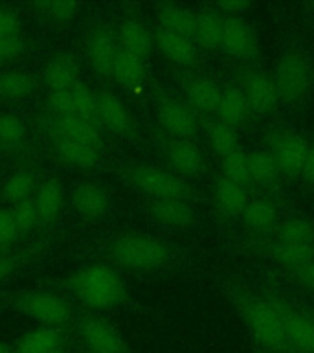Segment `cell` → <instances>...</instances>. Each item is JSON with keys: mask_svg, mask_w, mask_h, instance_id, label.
I'll return each mask as SVG.
<instances>
[{"mask_svg": "<svg viewBox=\"0 0 314 353\" xmlns=\"http://www.w3.org/2000/svg\"><path fill=\"white\" fill-rule=\"evenodd\" d=\"M242 221L250 230L258 232V234H266V232L275 230L280 225V210L270 199H250L247 208L242 212Z\"/></svg>", "mask_w": 314, "mask_h": 353, "instance_id": "44dd1931", "label": "cell"}, {"mask_svg": "<svg viewBox=\"0 0 314 353\" xmlns=\"http://www.w3.org/2000/svg\"><path fill=\"white\" fill-rule=\"evenodd\" d=\"M132 186H136L140 192L147 193L153 199H178L187 201L189 188L184 179L167 170L156 168V165L138 164L127 173Z\"/></svg>", "mask_w": 314, "mask_h": 353, "instance_id": "5b68a950", "label": "cell"}, {"mask_svg": "<svg viewBox=\"0 0 314 353\" xmlns=\"http://www.w3.org/2000/svg\"><path fill=\"white\" fill-rule=\"evenodd\" d=\"M275 239L294 245H311L314 247V225L302 217H289L280 221L275 228Z\"/></svg>", "mask_w": 314, "mask_h": 353, "instance_id": "836d02e7", "label": "cell"}, {"mask_svg": "<svg viewBox=\"0 0 314 353\" xmlns=\"http://www.w3.org/2000/svg\"><path fill=\"white\" fill-rule=\"evenodd\" d=\"M33 203L41 215V223H52L57 219L63 208V184L57 179H46L35 192Z\"/></svg>", "mask_w": 314, "mask_h": 353, "instance_id": "4316f807", "label": "cell"}, {"mask_svg": "<svg viewBox=\"0 0 314 353\" xmlns=\"http://www.w3.org/2000/svg\"><path fill=\"white\" fill-rule=\"evenodd\" d=\"M37 79L22 70H8L0 74V96L10 99L26 98L35 92Z\"/></svg>", "mask_w": 314, "mask_h": 353, "instance_id": "e575fe53", "label": "cell"}, {"mask_svg": "<svg viewBox=\"0 0 314 353\" xmlns=\"http://www.w3.org/2000/svg\"><path fill=\"white\" fill-rule=\"evenodd\" d=\"M187 105L202 114H215L220 99V88L209 77L193 76L184 85Z\"/></svg>", "mask_w": 314, "mask_h": 353, "instance_id": "e0dca14e", "label": "cell"}, {"mask_svg": "<svg viewBox=\"0 0 314 353\" xmlns=\"http://www.w3.org/2000/svg\"><path fill=\"white\" fill-rule=\"evenodd\" d=\"M26 137V125L17 114L0 116V143L15 145Z\"/></svg>", "mask_w": 314, "mask_h": 353, "instance_id": "ab89813d", "label": "cell"}, {"mask_svg": "<svg viewBox=\"0 0 314 353\" xmlns=\"http://www.w3.org/2000/svg\"><path fill=\"white\" fill-rule=\"evenodd\" d=\"M151 215L167 226H187L193 221V210L187 201L178 199H153Z\"/></svg>", "mask_w": 314, "mask_h": 353, "instance_id": "f1b7e54d", "label": "cell"}, {"mask_svg": "<svg viewBox=\"0 0 314 353\" xmlns=\"http://www.w3.org/2000/svg\"><path fill=\"white\" fill-rule=\"evenodd\" d=\"M286 346L300 353H314V319L281 305Z\"/></svg>", "mask_w": 314, "mask_h": 353, "instance_id": "4fadbf2b", "label": "cell"}, {"mask_svg": "<svg viewBox=\"0 0 314 353\" xmlns=\"http://www.w3.org/2000/svg\"><path fill=\"white\" fill-rule=\"evenodd\" d=\"M311 143L305 137L297 132H278L270 138L269 153L272 154L280 175L283 176H300L303 164L307 159Z\"/></svg>", "mask_w": 314, "mask_h": 353, "instance_id": "52a82bcc", "label": "cell"}, {"mask_svg": "<svg viewBox=\"0 0 314 353\" xmlns=\"http://www.w3.org/2000/svg\"><path fill=\"white\" fill-rule=\"evenodd\" d=\"M242 316L250 335L269 353H285L286 339L281 305L270 300L250 298L242 302Z\"/></svg>", "mask_w": 314, "mask_h": 353, "instance_id": "7a4b0ae2", "label": "cell"}, {"mask_svg": "<svg viewBox=\"0 0 314 353\" xmlns=\"http://www.w3.org/2000/svg\"><path fill=\"white\" fill-rule=\"evenodd\" d=\"M35 192H37V181L30 171H17L4 184L6 201L15 206L24 201H30Z\"/></svg>", "mask_w": 314, "mask_h": 353, "instance_id": "8d00e7d4", "label": "cell"}, {"mask_svg": "<svg viewBox=\"0 0 314 353\" xmlns=\"http://www.w3.org/2000/svg\"><path fill=\"white\" fill-rule=\"evenodd\" d=\"M272 258L286 269H297L307 261L314 259V247L311 245H294V243H283L274 239L270 245Z\"/></svg>", "mask_w": 314, "mask_h": 353, "instance_id": "d6a6232c", "label": "cell"}, {"mask_svg": "<svg viewBox=\"0 0 314 353\" xmlns=\"http://www.w3.org/2000/svg\"><path fill=\"white\" fill-rule=\"evenodd\" d=\"M252 114L250 105H248L244 94L237 85H228V87L220 88V99L217 105V120L224 121L226 125L237 127L244 125Z\"/></svg>", "mask_w": 314, "mask_h": 353, "instance_id": "2e32d148", "label": "cell"}, {"mask_svg": "<svg viewBox=\"0 0 314 353\" xmlns=\"http://www.w3.org/2000/svg\"><path fill=\"white\" fill-rule=\"evenodd\" d=\"M156 116H158L160 125L164 127L165 132H169L171 138L189 140L195 137L198 129L195 110L187 103L171 96L160 99L156 105Z\"/></svg>", "mask_w": 314, "mask_h": 353, "instance_id": "9c48e42d", "label": "cell"}, {"mask_svg": "<svg viewBox=\"0 0 314 353\" xmlns=\"http://www.w3.org/2000/svg\"><path fill=\"white\" fill-rule=\"evenodd\" d=\"M63 344V335L52 325H41L22 336L17 353H52Z\"/></svg>", "mask_w": 314, "mask_h": 353, "instance_id": "f546056e", "label": "cell"}, {"mask_svg": "<svg viewBox=\"0 0 314 353\" xmlns=\"http://www.w3.org/2000/svg\"><path fill=\"white\" fill-rule=\"evenodd\" d=\"M112 76L118 83L131 88H140L147 77L145 61L129 54L125 50H118L114 65H112Z\"/></svg>", "mask_w": 314, "mask_h": 353, "instance_id": "83f0119b", "label": "cell"}, {"mask_svg": "<svg viewBox=\"0 0 314 353\" xmlns=\"http://www.w3.org/2000/svg\"><path fill=\"white\" fill-rule=\"evenodd\" d=\"M35 10L46 19H52L55 22H66L77 15L79 6L74 2H37Z\"/></svg>", "mask_w": 314, "mask_h": 353, "instance_id": "60d3db41", "label": "cell"}, {"mask_svg": "<svg viewBox=\"0 0 314 353\" xmlns=\"http://www.w3.org/2000/svg\"><path fill=\"white\" fill-rule=\"evenodd\" d=\"M206 134H208L209 145L213 148V151L220 159L239 149V137H237L236 129L226 125L224 121L217 120V118L209 121L206 127Z\"/></svg>", "mask_w": 314, "mask_h": 353, "instance_id": "d590c367", "label": "cell"}, {"mask_svg": "<svg viewBox=\"0 0 314 353\" xmlns=\"http://www.w3.org/2000/svg\"><path fill=\"white\" fill-rule=\"evenodd\" d=\"M21 19L17 11L10 8H0V39L21 35Z\"/></svg>", "mask_w": 314, "mask_h": 353, "instance_id": "ee69618b", "label": "cell"}, {"mask_svg": "<svg viewBox=\"0 0 314 353\" xmlns=\"http://www.w3.org/2000/svg\"><path fill=\"white\" fill-rule=\"evenodd\" d=\"M70 291L77 300L94 309H112L125 300L127 289L118 272L103 265L77 270L70 278Z\"/></svg>", "mask_w": 314, "mask_h": 353, "instance_id": "6da1fadb", "label": "cell"}, {"mask_svg": "<svg viewBox=\"0 0 314 353\" xmlns=\"http://www.w3.org/2000/svg\"><path fill=\"white\" fill-rule=\"evenodd\" d=\"M72 203L83 217L99 219L109 210V195L105 192V188L96 182H83L74 190Z\"/></svg>", "mask_w": 314, "mask_h": 353, "instance_id": "ac0fdd59", "label": "cell"}, {"mask_svg": "<svg viewBox=\"0 0 314 353\" xmlns=\"http://www.w3.org/2000/svg\"><path fill=\"white\" fill-rule=\"evenodd\" d=\"M165 157L178 176H195L202 171V154L191 140L171 138L165 145Z\"/></svg>", "mask_w": 314, "mask_h": 353, "instance_id": "9a60e30c", "label": "cell"}, {"mask_svg": "<svg viewBox=\"0 0 314 353\" xmlns=\"http://www.w3.org/2000/svg\"><path fill=\"white\" fill-rule=\"evenodd\" d=\"M98 118L103 121V125L109 131L116 132V134L129 131V127H131V118H129L127 107L112 92L98 94Z\"/></svg>", "mask_w": 314, "mask_h": 353, "instance_id": "cb8c5ba5", "label": "cell"}, {"mask_svg": "<svg viewBox=\"0 0 314 353\" xmlns=\"http://www.w3.org/2000/svg\"><path fill=\"white\" fill-rule=\"evenodd\" d=\"M77 77H79V66L70 55H55L44 68V83L48 85L50 92L68 90L79 83Z\"/></svg>", "mask_w": 314, "mask_h": 353, "instance_id": "7402d4cb", "label": "cell"}, {"mask_svg": "<svg viewBox=\"0 0 314 353\" xmlns=\"http://www.w3.org/2000/svg\"><path fill=\"white\" fill-rule=\"evenodd\" d=\"M156 19H158L160 30L176 33V35L193 41V32H195V13L193 11L178 4H162L156 10Z\"/></svg>", "mask_w": 314, "mask_h": 353, "instance_id": "484cf974", "label": "cell"}, {"mask_svg": "<svg viewBox=\"0 0 314 353\" xmlns=\"http://www.w3.org/2000/svg\"><path fill=\"white\" fill-rule=\"evenodd\" d=\"M70 96L74 116L94 123V120L98 118V96L83 83H77L70 88Z\"/></svg>", "mask_w": 314, "mask_h": 353, "instance_id": "f35d334b", "label": "cell"}, {"mask_svg": "<svg viewBox=\"0 0 314 353\" xmlns=\"http://www.w3.org/2000/svg\"><path fill=\"white\" fill-rule=\"evenodd\" d=\"M248 165H250L252 182L258 186H274L281 176L272 154L266 149L250 151L248 153Z\"/></svg>", "mask_w": 314, "mask_h": 353, "instance_id": "1f68e13d", "label": "cell"}, {"mask_svg": "<svg viewBox=\"0 0 314 353\" xmlns=\"http://www.w3.org/2000/svg\"><path fill=\"white\" fill-rule=\"evenodd\" d=\"M213 201L215 206L222 212L224 215H242L247 208L248 192L247 188L239 186L236 182L228 181L224 176H220L219 181L215 182L213 188Z\"/></svg>", "mask_w": 314, "mask_h": 353, "instance_id": "603a6c76", "label": "cell"}, {"mask_svg": "<svg viewBox=\"0 0 314 353\" xmlns=\"http://www.w3.org/2000/svg\"><path fill=\"white\" fill-rule=\"evenodd\" d=\"M17 269V258L11 254H0V281H4L8 276L13 274Z\"/></svg>", "mask_w": 314, "mask_h": 353, "instance_id": "7dc6e473", "label": "cell"}, {"mask_svg": "<svg viewBox=\"0 0 314 353\" xmlns=\"http://www.w3.org/2000/svg\"><path fill=\"white\" fill-rule=\"evenodd\" d=\"M120 43L123 46L121 50L145 61L153 52L154 39L142 22L129 19L120 26Z\"/></svg>", "mask_w": 314, "mask_h": 353, "instance_id": "d4e9b609", "label": "cell"}, {"mask_svg": "<svg viewBox=\"0 0 314 353\" xmlns=\"http://www.w3.org/2000/svg\"><path fill=\"white\" fill-rule=\"evenodd\" d=\"M55 151L59 153L63 160H66L68 164L81 168V170H90L98 164V149L88 148L85 143L72 142V140H65V138L55 137Z\"/></svg>", "mask_w": 314, "mask_h": 353, "instance_id": "4dcf8cb0", "label": "cell"}, {"mask_svg": "<svg viewBox=\"0 0 314 353\" xmlns=\"http://www.w3.org/2000/svg\"><path fill=\"white\" fill-rule=\"evenodd\" d=\"M21 236V230L17 226V221L13 217V210H0V248H8L15 245Z\"/></svg>", "mask_w": 314, "mask_h": 353, "instance_id": "7bdbcfd3", "label": "cell"}, {"mask_svg": "<svg viewBox=\"0 0 314 353\" xmlns=\"http://www.w3.org/2000/svg\"><path fill=\"white\" fill-rule=\"evenodd\" d=\"M13 217H15L17 226H19L21 234L33 232L39 225H41V215H39L37 206L33 203V199L17 204L15 210H13Z\"/></svg>", "mask_w": 314, "mask_h": 353, "instance_id": "b9f144b4", "label": "cell"}, {"mask_svg": "<svg viewBox=\"0 0 314 353\" xmlns=\"http://www.w3.org/2000/svg\"><path fill=\"white\" fill-rule=\"evenodd\" d=\"M272 81L280 101L285 103L302 101L311 85V68L307 59L300 52H285L275 63Z\"/></svg>", "mask_w": 314, "mask_h": 353, "instance_id": "277c9868", "label": "cell"}, {"mask_svg": "<svg viewBox=\"0 0 314 353\" xmlns=\"http://www.w3.org/2000/svg\"><path fill=\"white\" fill-rule=\"evenodd\" d=\"M85 52H87L88 63L98 76H112V65H114L116 54H118V39L112 30L109 28L94 30L88 35Z\"/></svg>", "mask_w": 314, "mask_h": 353, "instance_id": "8fae6325", "label": "cell"}, {"mask_svg": "<svg viewBox=\"0 0 314 353\" xmlns=\"http://www.w3.org/2000/svg\"><path fill=\"white\" fill-rule=\"evenodd\" d=\"M52 353H66V352L63 350V347H59V350H55V352H52Z\"/></svg>", "mask_w": 314, "mask_h": 353, "instance_id": "f907efd6", "label": "cell"}, {"mask_svg": "<svg viewBox=\"0 0 314 353\" xmlns=\"http://www.w3.org/2000/svg\"><path fill=\"white\" fill-rule=\"evenodd\" d=\"M17 307L30 319L37 320L44 325L66 324L72 319V305L65 298L44 291L22 292L17 298Z\"/></svg>", "mask_w": 314, "mask_h": 353, "instance_id": "8992f818", "label": "cell"}, {"mask_svg": "<svg viewBox=\"0 0 314 353\" xmlns=\"http://www.w3.org/2000/svg\"><path fill=\"white\" fill-rule=\"evenodd\" d=\"M239 61H250L258 54V37L244 19H224L222 48Z\"/></svg>", "mask_w": 314, "mask_h": 353, "instance_id": "7c38bea8", "label": "cell"}, {"mask_svg": "<svg viewBox=\"0 0 314 353\" xmlns=\"http://www.w3.org/2000/svg\"><path fill=\"white\" fill-rule=\"evenodd\" d=\"M291 274L303 289L314 292V259L307 261L302 267H297V269L291 270Z\"/></svg>", "mask_w": 314, "mask_h": 353, "instance_id": "bcb514c9", "label": "cell"}, {"mask_svg": "<svg viewBox=\"0 0 314 353\" xmlns=\"http://www.w3.org/2000/svg\"><path fill=\"white\" fill-rule=\"evenodd\" d=\"M220 168H222V176L228 181L236 182L242 188L253 184L252 176H250V165H248V153H244L241 149L222 157Z\"/></svg>", "mask_w": 314, "mask_h": 353, "instance_id": "74e56055", "label": "cell"}, {"mask_svg": "<svg viewBox=\"0 0 314 353\" xmlns=\"http://www.w3.org/2000/svg\"><path fill=\"white\" fill-rule=\"evenodd\" d=\"M0 353H11V350L6 344H0Z\"/></svg>", "mask_w": 314, "mask_h": 353, "instance_id": "681fc988", "label": "cell"}, {"mask_svg": "<svg viewBox=\"0 0 314 353\" xmlns=\"http://www.w3.org/2000/svg\"><path fill=\"white\" fill-rule=\"evenodd\" d=\"M79 336L90 353H127L120 333L98 316H87L79 322Z\"/></svg>", "mask_w": 314, "mask_h": 353, "instance_id": "30bf717a", "label": "cell"}, {"mask_svg": "<svg viewBox=\"0 0 314 353\" xmlns=\"http://www.w3.org/2000/svg\"><path fill=\"white\" fill-rule=\"evenodd\" d=\"M112 261L131 270H154L167 263L169 248L165 243L142 234H127L109 245Z\"/></svg>", "mask_w": 314, "mask_h": 353, "instance_id": "3957f363", "label": "cell"}, {"mask_svg": "<svg viewBox=\"0 0 314 353\" xmlns=\"http://www.w3.org/2000/svg\"><path fill=\"white\" fill-rule=\"evenodd\" d=\"M300 176H302L303 181L314 186V143H311V148H308L307 159H305V164H303L302 175Z\"/></svg>", "mask_w": 314, "mask_h": 353, "instance_id": "c3c4849f", "label": "cell"}, {"mask_svg": "<svg viewBox=\"0 0 314 353\" xmlns=\"http://www.w3.org/2000/svg\"><path fill=\"white\" fill-rule=\"evenodd\" d=\"M54 131L55 137L85 143L88 148L98 149L101 143V137L92 121L83 120L77 116H57L54 120Z\"/></svg>", "mask_w": 314, "mask_h": 353, "instance_id": "ffe728a7", "label": "cell"}, {"mask_svg": "<svg viewBox=\"0 0 314 353\" xmlns=\"http://www.w3.org/2000/svg\"><path fill=\"white\" fill-rule=\"evenodd\" d=\"M154 46L162 52L165 59L175 63L178 66L189 68L197 63V46L191 39L182 37L176 33L165 32V30H156L153 35Z\"/></svg>", "mask_w": 314, "mask_h": 353, "instance_id": "5bb4252c", "label": "cell"}, {"mask_svg": "<svg viewBox=\"0 0 314 353\" xmlns=\"http://www.w3.org/2000/svg\"><path fill=\"white\" fill-rule=\"evenodd\" d=\"M222 32H224V17L213 8L195 13V32L193 43L206 50L222 48Z\"/></svg>", "mask_w": 314, "mask_h": 353, "instance_id": "d6986e66", "label": "cell"}, {"mask_svg": "<svg viewBox=\"0 0 314 353\" xmlns=\"http://www.w3.org/2000/svg\"><path fill=\"white\" fill-rule=\"evenodd\" d=\"M237 87L241 88L250 105V110L255 114H270L280 105V96L274 87L272 76L258 68H244Z\"/></svg>", "mask_w": 314, "mask_h": 353, "instance_id": "ba28073f", "label": "cell"}, {"mask_svg": "<svg viewBox=\"0 0 314 353\" xmlns=\"http://www.w3.org/2000/svg\"><path fill=\"white\" fill-rule=\"evenodd\" d=\"M22 50H24V41H22L21 35L2 37L0 39V63L15 59L17 55H21Z\"/></svg>", "mask_w": 314, "mask_h": 353, "instance_id": "f6af8a7d", "label": "cell"}]
</instances>
